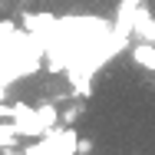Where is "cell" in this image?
<instances>
[{
    "mask_svg": "<svg viewBox=\"0 0 155 155\" xmlns=\"http://www.w3.org/2000/svg\"><path fill=\"white\" fill-rule=\"evenodd\" d=\"M132 33H135L139 40H145V43H155V17H152V10H149L145 3L135 10V20H132Z\"/></svg>",
    "mask_w": 155,
    "mask_h": 155,
    "instance_id": "obj_1",
    "label": "cell"
},
{
    "mask_svg": "<svg viewBox=\"0 0 155 155\" xmlns=\"http://www.w3.org/2000/svg\"><path fill=\"white\" fill-rule=\"evenodd\" d=\"M132 63H135L139 69H149V73H155V43L139 40V43L132 46Z\"/></svg>",
    "mask_w": 155,
    "mask_h": 155,
    "instance_id": "obj_2",
    "label": "cell"
},
{
    "mask_svg": "<svg viewBox=\"0 0 155 155\" xmlns=\"http://www.w3.org/2000/svg\"><path fill=\"white\" fill-rule=\"evenodd\" d=\"M17 139H20L17 122H13V119H3V122H0V149H13Z\"/></svg>",
    "mask_w": 155,
    "mask_h": 155,
    "instance_id": "obj_3",
    "label": "cell"
},
{
    "mask_svg": "<svg viewBox=\"0 0 155 155\" xmlns=\"http://www.w3.org/2000/svg\"><path fill=\"white\" fill-rule=\"evenodd\" d=\"M79 116H83V102H79V106H69V109H63L60 122H63V125H69V122H76Z\"/></svg>",
    "mask_w": 155,
    "mask_h": 155,
    "instance_id": "obj_4",
    "label": "cell"
},
{
    "mask_svg": "<svg viewBox=\"0 0 155 155\" xmlns=\"http://www.w3.org/2000/svg\"><path fill=\"white\" fill-rule=\"evenodd\" d=\"M93 152V142H89V139H79V142H76V155H89Z\"/></svg>",
    "mask_w": 155,
    "mask_h": 155,
    "instance_id": "obj_5",
    "label": "cell"
},
{
    "mask_svg": "<svg viewBox=\"0 0 155 155\" xmlns=\"http://www.w3.org/2000/svg\"><path fill=\"white\" fill-rule=\"evenodd\" d=\"M0 155H3V149H0Z\"/></svg>",
    "mask_w": 155,
    "mask_h": 155,
    "instance_id": "obj_6",
    "label": "cell"
}]
</instances>
